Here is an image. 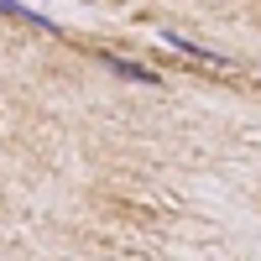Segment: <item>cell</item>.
I'll list each match as a JSON object with an SVG mask.
<instances>
[{
	"mask_svg": "<svg viewBox=\"0 0 261 261\" xmlns=\"http://www.w3.org/2000/svg\"><path fill=\"white\" fill-rule=\"evenodd\" d=\"M84 53L99 58L110 73H120V79H130V84H151V89L162 84V73H157V68H146V63H136V58H120V53H105V47H84Z\"/></svg>",
	"mask_w": 261,
	"mask_h": 261,
	"instance_id": "cell-1",
	"label": "cell"
},
{
	"mask_svg": "<svg viewBox=\"0 0 261 261\" xmlns=\"http://www.w3.org/2000/svg\"><path fill=\"white\" fill-rule=\"evenodd\" d=\"M0 16H21V21H32V27H42V32H53V37H63V27H58V21H47L42 11H32V6H21V0H0Z\"/></svg>",
	"mask_w": 261,
	"mask_h": 261,
	"instance_id": "cell-3",
	"label": "cell"
},
{
	"mask_svg": "<svg viewBox=\"0 0 261 261\" xmlns=\"http://www.w3.org/2000/svg\"><path fill=\"white\" fill-rule=\"evenodd\" d=\"M162 42H167V47H178L183 58H199V63H225V53H214V47H204V42H193V37H183V32H172V27H162Z\"/></svg>",
	"mask_w": 261,
	"mask_h": 261,
	"instance_id": "cell-2",
	"label": "cell"
}]
</instances>
